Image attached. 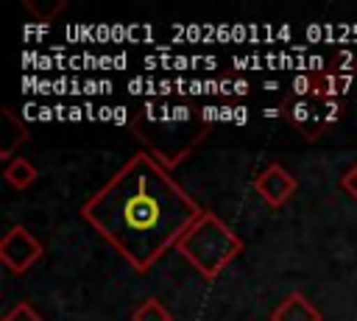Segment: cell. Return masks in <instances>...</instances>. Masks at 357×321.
Instances as JSON below:
<instances>
[{"instance_id":"obj_9","label":"cell","mask_w":357,"mask_h":321,"mask_svg":"<svg viewBox=\"0 0 357 321\" xmlns=\"http://www.w3.org/2000/svg\"><path fill=\"white\" fill-rule=\"evenodd\" d=\"M3 179H6V184H8L11 190H28V187L39 179V170L33 167L31 159H25V156H14L11 162H6V167H3Z\"/></svg>"},{"instance_id":"obj_2","label":"cell","mask_w":357,"mask_h":321,"mask_svg":"<svg viewBox=\"0 0 357 321\" xmlns=\"http://www.w3.org/2000/svg\"><path fill=\"white\" fill-rule=\"evenodd\" d=\"M218 117L220 109L215 106H192L187 100H142L139 109L131 112L128 128L148 148V154L170 170L209 137Z\"/></svg>"},{"instance_id":"obj_10","label":"cell","mask_w":357,"mask_h":321,"mask_svg":"<svg viewBox=\"0 0 357 321\" xmlns=\"http://www.w3.org/2000/svg\"><path fill=\"white\" fill-rule=\"evenodd\" d=\"M131 321H173V313L156 296H148L134 307Z\"/></svg>"},{"instance_id":"obj_6","label":"cell","mask_w":357,"mask_h":321,"mask_svg":"<svg viewBox=\"0 0 357 321\" xmlns=\"http://www.w3.org/2000/svg\"><path fill=\"white\" fill-rule=\"evenodd\" d=\"M284 117H290V123L296 126V131L307 140V142H315L326 123L321 117V112H315V106L310 100H296V103H284Z\"/></svg>"},{"instance_id":"obj_8","label":"cell","mask_w":357,"mask_h":321,"mask_svg":"<svg viewBox=\"0 0 357 321\" xmlns=\"http://www.w3.org/2000/svg\"><path fill=\"white\" fill-rule=\"evenodd\" d=\"M0 117H3V134H0V159H6V162H11L14 156V151L22 145V142H28L31 140V131H28V126L8 109V106H3L0 109Z\"/></svg>"},{"instance_id":"obj_4","label":"cell","mask_w":357,"mask_h":321,"mask_svg":"<svg viewBox=\"0 0 357 321\" xmlns=\"http://www.w3.org/2000/svg\"><path fill=\"white\" fill-rule=\"evenodd\" d=\"M45 254V246L25 229L22 223H14L3 237H0V262L11 274H25L33 262H39Z\"/></svg>"},{"instance_id":"obj_12","label":"cell","mask_w":357,"mask_h":321,"mask_svg":"<svg viewBox=\"0 0 357 321\" xmlns=\"http://www.w3.org/2000/svg\"><path fill=\"white\" fill-rule=\"evenodd\" d=\"M3 321H45V315L31 304V301H17L6 315Z\"/></svg>"},{"instance_id":"obj_15","label":"cell","mask_w":357,"mask_h":321,"mask_svg":"<svg viewBox=\"0 0 357 321\" xmlns=\"http://www.w3.org/2000/svg\"><path fill=\"white\" fill-rule=\"evenodd\" d=\"M293 92H296V95H307V92H312V78L298 75V78L293 81Z\"/></svg>"},{"instance_id":"obj_5","label":"cell","mask_w":357,"mask_h":321,"mask_svg":"<svg viewBox=\"0 0 357 321\" xmlns=\"http://www.w3.org/2000/svg\"><path fill=\"white\" fill-rule=\"evenodd\" d=\"M296 190H298V179H296L290 170H284L279 162L268 165V167L254 179V193H257L271 209L284 207V204L293 198Z\"/></svg>"},{"instance_id":"obj_14","label":"cell","mask_w":357,"mask_h":321,"mask_svg":"<svg viewBox=\"0 0 357 321\" xmlns=\"http://www.w3.org/2000/svg\"><path fill=\"white\" fill-rule=\"evenodd\" d=\"M321 117H324L326 126H332V123L340 117V103H337V100H324V112H321Z\"/></svg>"},{"instance_id":"obj_11","label":"cell","mask_w":357,"mask_h":321,"mask_svg":"<svg viewBox=\"0 0 357 321\" xmlns=\"http://www.w3.org/2000/svg\"><path fill=\"white\" fill-rule=\"evenodd\" d=\"M22 6H25L31 14H33V20H36V22L47 25V22H50L56 14H61V11H64V6H67V3H64V0H50V3H39V0H22Z\"/></svg>"},{"instance_id":"obj_18","label":"cell","mask_w":357,"mask_h":321,"mask_svg":"<svg viewBox=\"0 0 357 321\" xmlns=\"http://www.w3.org/2000/svg\"><path fill=\"white\" fill-rule=\"evenodd\" d=\"M70 117H73V120H78V117H81V109H75V106H73V109H70Z\"/></svg>"},{"instance_id":"obj_13","label":"cell","mask_w":357,"mask_h":321,"mask_svg":"<svg viewBox=\"0 0 357 321\" xmlns=\"http://www.w3.org/2000/svg\"><path fill=\"white\" fill-rule=\"evenodd\" d=\"M340 187H343V190L357 201V162H354V165L340 176Z\"/></svg>"},{"instance_id":"obj_3","label":"cell","mask_w":357,"mask_h":321,"mask_svg":"<svg viewBox=\"0 0 357 321\" xmlns=\"http://www.w3.org/2000/svg\"><path fill=\"white\" fill-rule=\"evenodd\" d=\"M176 251L201 274V279L212 282L243 251V240L215 212L204 209V215L176 243Z\"/></svg>"},{"instance_id":"obj_1","label":"cell","mask_w":357,"mask_h":321,"mask_svg":"<svg viewBox=\"0 0 357 321\" xmlns=\"http://www.w3.org/2000/svg\"><path fill=\"white\" fill-rule=\"evenodd\" d=\"M78 215L137 271L159 262L204 215L201 204L148 151L128 156Z\"/></svg>"},{"instance_id":"obj_7","label":"cell","mask_w":357,"mask_h":321,"mask_svg":"<svg viewBox=\"0 0 357 321\" xmlns=\"http://www.w3.org/2000/svg\"><path fill=\"white\" fill-rule=\"evenodd\" d=\"M271 321H321V313L301 290H290V296L273 307Z\"/></svg>"},{"instance_id":"obj_16","label":"cell","mask_w":357,"mask_h":321,"mask_svg":"<svg viewBox=\"0 0 357 321\" xmlns=\"http://www.w3.org/2000/svg\"><path fill=\"white\" fill-rule=\"evenodd\" d=\"M231 92L245 95V92H248V81H234V84H231Z\"/></svg>"},{"instance_id":"obj_17","label":"cell","mask_w":357,"mask_h":321,"mask_svg":"<svg viewBox=\"0 0 357 321\" xmlns=\"http://www.w3.org/2000/svg\"><path fill=\"white\" fill-rule=\"evenodd\" d=\"M248 120V112L245 109H234V123H245Z\"/></svg>"}]
</instances>
